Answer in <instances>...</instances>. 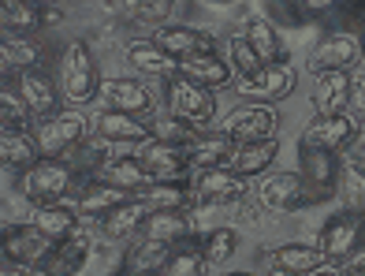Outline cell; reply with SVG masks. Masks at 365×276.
<instances>
[{"label":"cell","instance_id":"1","mask_svg":"<svg viewBox=\"0 0 365 276\" xmlns=\"http://www.w3.org/2000/svg\"><path fill=\"white\" fill-rule=\"evenodd\" d=\"M75 183H78V172L68 165V160L41 157L38 165H30V168H23L19 175H15V194L26 198L34 209H41V205L63 202L75 190Z\"/></svg>","mask_w":365,"mask_h":276},{"label":"cell","instance_id":"2","mask_svg":"<svg viewBox=\"0 0 365 276\" xmlns=\"http://www.w3.org/2000/svg\"><path fill=\"white\" fill-rule=\"evenodd\" d=\"M60 93L68 97L71 105H86L101 90V78H97V63L86 41H68L60 53V71H56Z\"/></svg>","mask_w":365,"mask_h":276},{"label":"cell","instance_id":"3","mask_svg":"<svg viewBox=\"0 0 365 276\" xmlns=\"http://www.w3.org/2000/svg\"><path fill=\"white\" fill-rule=\"evenodd\" d=\"M168 116L187 120L194 127H205L217 116V90L194 83L187 75H172L168 78Z\"/></svg>","mask_w":365,"mask_h":276},{"label":"cell","instance_id":"4","mask_svg":"<svg viewBox=\"0 0 365 276\" xmlns=\"http://www.w3.org/2000/svg\"><path fill=\"white\" fill-rule=\"evenodd\" d=\"M86 138V116L82 112H56L48 120H38L34 127V142H38V153L41 157H53V160H63L75 145Z\"/></svg>","mask_w":365,"mask_h":276},{"label":"cell","instance_id":"5","mask_svg":"<svg viewBox=\"0 0 365 276\" xmlns=\"http://www.w3.org/2000/svg\"><path fill=\"white\" fill-rule=\"evenodd\" d=\"M339 172H343V157L328 153V150H313V145H298V175L309 190L313 202H324L339 190Z\"/></svg>","mask_w":365,"mask_h":276},{"label":"cell","instance_id":"6","mask_svg":"<svg viewBox=\"0 0 365 276\" xmlns=\"http://www.w3.org/2000/svg\"><path fill=\"white\" fill-rule=\"evenodd\" d=\"M190 183H194V194L202 205H235V202H246V190H250V180L227 165L194 172Z\"/></svg>","mask_w":365,"mask_h":276},{"label":"cell","instance_id":"7","mask_svg":"<svg viewBox=\"0 0 365 276\" xmlns=\"http://www.w3.org/2000/svg\"><path fill=\"white\" fill-rule=\"evenodd\" d=\"M317 247L324 250L328 262L336 265H346L351 257L361 250V217L351 213V209H343V213H331L321 228V242Z\"/></svg>","mask_w":365,"mask_h":276},{"label":"cell","instance_id":"8","mask_svg":"<svg viewBox=\"0 0 365 276\" xmlns=\"http://www.w3.org/2000/svg\"><path fill=\"white\" fill-rule=\"evenodd\" d=\"M220 131L235 142V145L272 138V131H276V112H272V105H261V101L239 105V108H231L227 116L220 120Z\"/></svg>","mask_w":365,"mask_h":276},{"label":"cell","instance_id":"9","mask_svg":"<svg viewBox=\"0 0 365 276\" xmlns=\"http://www.w3.org/2000/svg\"><path fill=\"white\" fill-rule=\"evenodd\" d=\"M235 90L246 101H261V105H272V101H284L294 90V68L291 63H264L257 75H246L235 78Z\"/></svg>","mask_w":365,"mask_h":276},{"label":"cell","instance_id":"10","mask_svg":"<svg viewBox=\"0 0 365 276\" xmlns=\"http://www.w3.org/2000/svg\"><path fill=\"white\" fill-rule=\"evenodd\" d=\"M257 205L269 209V213H294L302 205H313V198H309V190H306L298 172H276V175H264L261 180Z\"/></svg>","mask_w":365,"mask_h":276},{"label":"cell","instance_id":"11","mask_svg":"<svg viewBox=\"0 0 365 276\" xmlns=\"http://www.w3.org/2000/svg\"><path fill=\"white\" fill-rule=\"evenodd\" d=\"M361 63V38L351 30H336L317 41V48L309 53V71H351Z\"/></svg>","mask_w":365,"mask_h":276},{"label":"cell","instance_id":"12","mask_svg":"<svg viewBox=\"0 0 365 276\" xmlns=\"http://www.w3.org/2000/svg\"><path fill=\"white\" fill-rule=\"evenodd\" d=\"M15 90L23 93V101L30 105V112H34L38 120H48V116H56L60 108V83L56 78H48L45 68H30V71H15Z\"/></svg>","mask_w":365,"mask_h":276},{"label":"cell","instance_id":"13","mask_svg":"<svg viewBox=\"0 0 365 276\" xmlns=\"http://www.w3.org/2000/svg\"><path fill=\"white\" fill-rule=\"evenodd\" d=\"M358 138V123L354 116H317L313 123H306L302 131V145H313V150H328V153H346Z\"/></svg>","mask_w":365,"mask_h":276},{"label":"cell","instance_id":"14","mask_svg":"<svg viewBox=\"0 0 365 276\" xmlns=\"http://www.w3.org/2000/svg\"><path fill=\"white\" fill-rule=\"evenodd\" d=\"M56 242L41 235L34 224H8L4 228V262H19V265H30V269H41V262L48 257V250H53Z\"/></svg>","mask_w":365,"mask_h":276},{"label":"cell","instance_id":"15","mask_svg":"<svg viewBox=\"0 0 365 276\" xmlns=\"http://www.w3.org/2000/svg\"><path fill=\"white\" fill-rule=\"evenodd\" d=\"M90 247H93L90 228H78L71 239H60L41 262V276H78L90 262Z\"/></svg>","mask_w":365,"mask_h":276},{"label":"cell","instance_id":"16","mask_svg":"<svg viewBox=\"0 0 365 276\" xmlns=\"http://www.w3.org/2000/svg\"><path fill=\"white\" fill-rule=\"evenodd\" d=\"M97 97L112 112H127V116H149L153 112V93H149L138 78H101Z\"/></svg>","mask_w":365,"mask_h":276},{"label":"cell","instance_id":"17","mask_svg":"<svg viewBox=\"0 0 365 276\" xmlns=\"http://www.w3.org/2000/svg\"><path fill=\"white\" fill-rule=\"evenodd\" d=\"M351 90H354L351 71H317L313 75V105H317V116H339L351 105Z\"/></svg>","mask_w":365,"mask_h":276},{"label":"cell","instance_id":"18","mask_svg":"<svg viewBox=\"0 0 365 276\" xmlns=\"http://www.w3.org/2000/svg\"><path fill=\"white\" fill-rule=\"evenodd\" d=\"M135 198L149 209V213H153V209H190L194 213V209L202 205L190 180H153L149 187H142Z\"/></svg>","mask_w":365,"mask_h":276},{"label":"cell","instance_id":"19","mask_svg":"<svg viewBox=\"0 0 365 276\" xmlns=\"http://www.w3.org/2000/svg\"><path fill=\"white\" fill-rule=\"evenodd\" d=\"M78 190H75V209L86 220H101L105 213H112L115 205H123L130 194L127 190H120V187H112V183H105V180H97V175H90L86 183H75Z\"/></svg>","mask_w":365,"mask_h":276},{"label":"cell","instance_id":"20","mask_svg":"<svg viewBox=\"0 0 365 276\" xmlns=\"http://www.w3.org/2000/svg\"><path fill=\"white\" fill-rule=\"evenodd\" d=\"M142 165L149 168L153 180H187L194 172L187 145H172V142H149L142 150Z\"/></svg>","mask_w":365,"mask_h":276},{"label":"cell","instance_id":"21","mask_svg":"<svg viewBox=\"0 0 365 276\" xmlns=\"http://www.w3.org/2000/svg\"><path fill=\"white\" fill-rule=\"evenodd\" d=\"M153 41L175 60H187L194 53H217V38L194 26H160L153 30Z\"/></svg>","mask_w":365,"mask_h":276},{"label":"cell","instance_id":"22","mask_svg":"<svg viewBox=\"0 0 365 276\" xmlns=\"http://www.w3.org/2000/svg\"><path fill=\"white\" fill-rule=\"evenodd\" d=\"M97 135L108 138L112 145H145L153 138V127L142 123V116H127V112H101L97 116Z\"/></svg>","mask_w":365,"mask_h":276},{"label":"cell","instance_id":"23","mask_svg":"<svg viewBox=\"0 0 365 276\" xmlns=\"http://www.w3.org/2000/svg\"><path fill=\"white\" fill-rule=\"evenodd\" d=\"M168 257H172V242L142 235L135 247L123 254V276H164Z\"/></svg>","mask_w":365,"mask_h":276},{"label":"cell","instance_id":"24","mask_svg":"<svg viewBox=\"0 0 365 276\" xmlns=\"http://www.w3.org/2000/svg\"><path fill=\"white\" fill-rule=\"evenodd\" d=\"M123 56H127V63H130V71H138V75H157V78H172V75H179V60L164 53V48H160L153 38L130 41Z\"/></svg>","mask_w":365,"mask_h":276},{"label":"cell","instance_id":"25","mask_svg":"<svg viewBox=\"0 0 365 276\" xmlns=\"http://www.w3.org/2000/svg\"><path fill=\"white\" fill-rule=\"evenodd\" d=\"M179 75L194 78V83H202L209 90H224L231 86V78H235V68L220 56V53H194L187 60H179Z\"/></svg>","mask_w":365,"mask_h":276},{"label":"cell","instance_id":"26","mask_svg":"<svg viewBox=\"0 0 365 276\" xmlns=\"http://www.w3.org/2000/svg\"><path fill=\"white\" fill-rule=\"evenodd\" d=\"M145 239H160V242H182L194 235V213L190 209H153L142 224Z\"/></svg>","mask_w":365,"mask_h":276},{"label":"cell","instance_id":"27","mask_svg":"<svg viewBox=\"0 0 365 276\" xmlns=\"http://www.w3.org/2000/svg\"><path fill=\"white\" fill-rule=\"evenodd\" d=\"M242 38L250 41V48H254L264 63H287V45H284L279 30L264 19V15H246Z\"/></svg>","mask_w":365,"mask_h":276},{"label":"cell","instance_id":"28","mask_svg":"<svg viewBox=\"0 0 365 276\" xmlns=\"http://www.w3.org/2000/svg\"><path fill=\"white\" fill-rule=\"evenodd\" d=\"M145 217H149V209L130 194V198L123 202V205H115L112 213H105L101 220H97V232H101L105 239H130V235H142V224H145Z\"/></svg>","mask_w":365,"mask_h":276},{"label":"cell","instance_id":"29","mask_svg":"<svg viewBox=\"0 0 365 276\" xmlns=\"http://www.w3.org/2000/svg\"><path fill=\"white\" fill-rule=\"evenodd\" d=\"M0 160L4 168L19 175L23 168L38 165L41 153H38V142H34V131H23V127H4L0 131Z\"/></svg>","mask_w":365,"mask_h":276},{"label":"cell","instance_id":"30","mask_svg":"<svg viewBox=\"0 0 365 276\" xmlns=\"http://www.w3.org/2000/svg\"><path fill=\"white\" fill-rule=\"evenodd\" d=\"M276 157H279V138L242 142V145H235V153H231L227 168H235L239 175L254 180V175H261L264 168H272V160H276Z\"/></svg>","mask_w":365,"mask_h":276},{"label":"cell","instance_id":"31","mask_svg":"<svg viewBox=\"0 0 365 276\" xmlns=\"http://www.w3.org/2000/svg\"><path fill=\"white\" fill-rule=\"evenodd\" d=\"M272 257V265L279 272H291V276H306L313 269H321L328 257L321 247H313V242H279V247L269 254Z\"/></svg>","mask_w":365,"mask_h":276},{"label":"cell","instance_id":"32","mask_svg":"<svg viewBox=\"0 0 365 276\" xmlns=\"http://www.w3.org/2000/svg\"><path fill=\"white\" fill-rule=\"evenodd\" d=\"M34 228L41 232V235H48L53 242H60V239H71L78 228H82V213L75 205H63V202H56V205H41V209H34Z\"/></svg>","mask_w":365,"mask_h":276},{"label":"cell","instance_id":"33","mask_svg":"<svg viewBox=\"0 0 365 276\" xmlns=\"http://www.w3.org/2000/svg\"><path fill=\"white\" fill-rule=\"evenodd\" d=\"M97 180H105V183L120 187L127 194H138L142 187L153 183V175H149V168L142 165V157H112L108 165L97 172Z\"/></svg>","mask_w":365,"mask_h":276},{"label":"cell","instance_id":"34","mask_svg":"<svg viewBox=\"0 0 365 276\" xmlns=\"http://www.w3.org/2000/svg\"><path fill=\"white\" fill-rule=\"evenodd\" d=\"M231 153H235V142H231L224 131L217 135H202V138H194L187 145V157H190V168L194 172H205V168H220L231 160Z\"/></svg>","mask_w":365,"mask_h":276},{"label":"cell","instance_id":"35","mask_svg":"<svg viewBox=\"0 0 365 276\" xmlns=\"http://www.w3.org/2000/svg\"><path fill=\"white\" fill-rule=\"evenodd\" d=\"M45 45H38L30 34H4V68L11 71H30V68H45Z\"/></svg>","mask_w":365,"mask_h":276},{"label":"cell","instance_id":"36","mask_svg":"<svg viewBox=\"0 0 365 276\" xmlns=\"http://www.w3.org/2000/svg\"><path fill=\"white\" fill-rule=\"evenodd\" d=\"M339 198L343 209L365 217V160L343 153V172H339Z\"/></svg>","mask_w":365,"mask_h":276},{"label":"cell","instance_id":"37","mask_svg":"<svg viewBox=\"0 0 365 276\" xmlns=\"http://www.w3.org/2000/svg\"><path fill=\"white\" fill-rule=\"evenodd\" d=\"M0 23H4V34H34L45 23V8L26 4V0H0Z\"/></svg>","mask_w":365,"mask_h":276},{"label":"cell","instance_id":"38","mask_svg":"<svg viewBox=\"0 0 365 276\" xmlns=\"http://www.w3.org/2000/svg\"><path fill=\"white\" fill-rule=\"evenodd\" d=\"M108 150H112V142L108 138H101V135H97V138H82L78 145H75V150L68 153V157H63V160H68V165L82 175V172H86V175H97V172H101L105 165H108Z\"/></svg>","mask_w":365,"mask_h":276},{"label":"cell","instance_id":"39","mask_svg":"<svg viewBox=\"0 0 365 276\" xmlns=\"http://www.w3.org/2000/svg\"><path fill=\"white\" fill-rule=\"evenodd\" d=\"M205 265H209V257L202 250V242H194V235H190V239H182L172 247L164 276H205Z\"/></svg>","mask_w":365,"mask_h":276},{"label":"cell","instance_id":"40","mask_svg":"<svg viewBox=\"0 0 365 276\" xmlns=\"http://www.w3.org/2000/svg\"><path fill=\"white\" fill-rule=\"evenodd\" d=\"M172 11H175V0H123V15L130 23H138V26H168L172 19Z\"/></svg>","mask_w":365,"mask_h":276},{"label":"cell","instance_id":"41","mask_svg":"<svg viewBox=\"0 0 365 276\" xmlns=\"http://www.w3.org/2000/svg\"><path fill=\"white\" fill-rule=\"evenodd\" d=\"M30 116H34V112H30V105L23 101V93L15 90V83L8 78V83L0 86V123H4V127H23V131H26Z\"/></svg>","mask_w":365,"mask_h":276},{"label":"cell","instance_id":"42","mask_svg":"<svg viewBox=\"0 0 365 276\" xmlns=\"http://www.w3.org/2000/svg\"><path fill=\"white\" fill-rule=\"evenodd\" d=\"M202 250H205V257L212 265H224V262H231L235 257V250H239V232L235 228H212L205 239H202Z\"/></svg>","mask_w":365,"mask_h":276},{"label":"cell","instance_id":"43","mask_svg":"<svg viewBox=\"0 0 365 276\" xmlns=\"http://www.w3.org/2000/svg\"><path fill=\"white\" fill-rule=\"evenodd\" d=\"M227 63L235 68V75H239V78H246V75H257V71L264 68V60L254 53L250 41H246L242 34L227 38Z\"/></svg>","mask_w":365,"mask_h":276},{"label":"cell","instance_id":"44","mask_svg":"<svg viewBox=\"0 0 365 276\" xmlns=\"http://www.w3.org/2000/svg\"><path fill=\"white\" fill-rule=\"evenodd\" d=\"M153 135H157V142H172V145H190L194 138H202V131H197L194 123H187V120H175V116L160 120V123L153 127Z\"/></svg>","mask_w":365,"mask_h":276},{"label":"cell","instance_id":"45","mask_svg":"<svg viewBox=\"0 0 365 276\" xmlns=\"http://www.w3.org/2000/svg\"><path fill=\"white\" fill-rule=\"evenodd\" d=\"M269 15H272V26H284V30H298L306 23V8L298 0H269Z\"/></svg>","mask_w":365,"mask_h":276},{"label":"cell","instance_id":"46","mask_svg":"<svg viewBox=\"0 0 365 276\" xmlns=\"http://www.w3.org/2000/svg\"><path fill=\"white\" fill-rule=\"evenodd\" d=\"M336 11L343 15L346 23H365V0H339Z\"/></svg>","mask_w":365,"mask_h":276},{"label":"cell","instance_id":"47","mask_svg":"<svg viewBox=\"0 0 365 276\" xmlns=\"http://www.w3.org/2000/svg\"><path fill=\"white\" fill-rule=\"evenodd\" d=\"M354 112V116L365 123V78H354V90H351V105H346Z\"/></svg>","mask_w":365,"mask_h":276},{"label":"cell","instance_id":"48","mask_svg":"<svg viewBox=\"0 0 365 276\" xmlns=\"http://www.w3.org/2000/svg\"><path fill=\"white\" fill-rule=\"evenodd\" d=\"M306 8V15H324V11H336L339 0H298Z\"/></svg>","mask_w":365,"mask_h":276},{"label":"cell","instance_id":"49","mask_svg":"<svg viewBox=\"0 0 365 276\" xmlns=\"http://www.w3.org/2000/svg\"><path fill=\"white\" fill-rule=\"evenodd\" d=\"M339 269H343V276H365V250H358L351 262L339 265Z\"/></svg>","mask_w":365,"mask_h":276},{"label":"cell","instance_id":"50","mask_svg":"<svg viewBox=\"0 0 365 276\" xmlns=\"http://www.w3.org/2000/svg\"><path fill=\"white\" fill-rule=\"evenodd\" d=\"M0 276H34V272H30V265H19V262H4Z\"/></svg>","mask_w":365,"mask_h":276},{"label":"cell","instance_id":"51","mask_svg":"<svg viewBox=\"0 0 365 276\" xmlns=\"http://www.w3.org/2000/svg\"><path fill=\"white\" fill-rule=\"evenodd\" d=\"M346 153H351V157H358V160H365V127H361V131H358L354 145H351V150H346Z\"/></svg>","mask_w":365,"mask_h":276},{"label":"cell","instance_id":"52","mask_svg":"<svg viewBox=\"0 0 365 276\" xmlns=\"http://www.w3.org/2000/svg\"><path fill=\"white\" fill-rule=\"evenodd\" d=\"M306 276H343V269H328V265H321V269H313V272H306Z\"/></svg>","mask_w":365,"mask_h":276},{"label":"cell","instance_id":"53","mask_svg":"<svg viewBox=\"0 0 365 276\" xmlns=\"http://www.w3.org/2000/svg\"><path fill=\"white\" fill-rule=\"evenodd\" d=\"M26 4H38V8H56L60 0H26Z\"/></svg>","mask_w":365,"mask_h":276},{"label":"cell","instance_id":"54","mask_svg":"<svg viewBox=\"0 0 365 276\" xmlns=\"http://www.w3.org/2000/svg\"><path fill=\"white\" fill-rule=\"evenodd\" d=\"M354 78H365V56H361V63H358V75Z\"/></svg>","mask_w":365,"mask_h":276},{"label":"cell","instance_id":"55","mask_svg":"<svg viewBox=\"0 0 365 276\" xmlns=\"http://www.w3.org/2000/svg\"><path fill=\"white\" fill-rule=\"evenodd\" d=\"M361 250H365V217H361Z\"/></svg>","mask_w":365,"mask_h":276},{"label":"cell","instance_id":"56","mask_svg":"<svg viewBox=\"0 0 365 276\" xmlns=\"http://www.w3.org/2000/svg\"><path fill=\"white\" fill-rule=\"evenodd\" d=\"M227 276H254V272H227Z\"/></svg>","mask_w":365,"mask_h":276},{"label":"cell","instance_id":"57","mask_svg":"<svg viewBox=\"0 0 365 276\" xmlns=\"http://www.w3.org/2000/svg\"><path fill=\"white\" fill-rule=\"evenodd\" d=\"M272 276H291V272H279V269H272Z\"/></svg>","mask_w":365,"mask_h":276},{"label":"cell","instance_id":"58","mask_svg":"<svg viewBox=\"0 0 365 276\" xmlns=\"http://www.w3.org/2000/svg\"><path fill=\"white\" fill-rule=\"evenodd\" d=\"M209 4H227V0H209Z\"/></svg>","mask_w":365,"mask_h":276}]
</instances>
